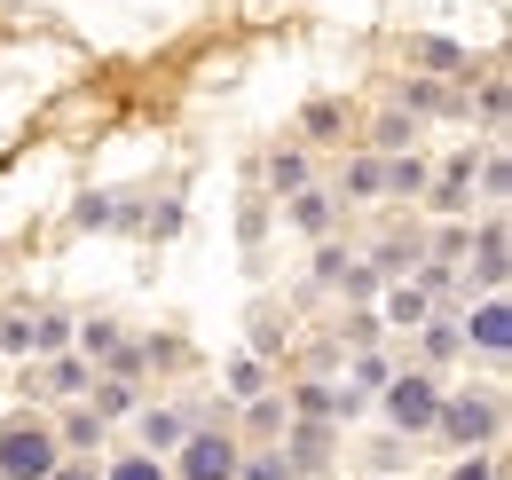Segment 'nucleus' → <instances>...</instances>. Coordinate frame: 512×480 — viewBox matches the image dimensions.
Wrapping results in <instances>:
<instances>
[{"mask_svg":"<svg viewBox=\"0 0 512 480\" xmlns=\"http://www.w3.org/2000/svg\"><path fill=\"white\" fill-rule=\"evenodd\" d=\"M0 473L8 480H48L56 473V433L32 418H16L8 433H0Z\"/></svg>","mask_w":512,"mask_h":480,"instance_id":"f257e3e1","label":"nucleus"},{"mask_svg":"<svg viewBox=\"0 0 512 480\" xmlns=\"http://www.w3.org/2000/svg\"><path fill=\"white\" fill-rule=\"evenodd\" d=\"M386 410H394V425H402V433H434L442 394H434V378H426V370H410V378H394V386H386Z\"/></svg>","mask_w":512,"mask_h":480,"instance_id":"f03ea898","label":"nucleus"},{"mask_svg":"<svg viewBox=\"0 0 512 480\" xmlns=\"http://www.w3.org/2000/svg\"><path fill=\"white\" fill-rule=\"evenodd\" d=\"M182 473L190 480H237V441H229V433H190Z\"/></svg>","mask_w":512,"mask_h":480,"instance_id":"7ed1b4c3","label":"nucleus"},{"mask_svg":"<svg viewBox=\"0 0 512 480\" xmlns=\"http://www.w3.org/2000/svg\"><path fill=\"white\" fill-rule=\"evenodd\" d=\"M434 425H442L449 441H489V433H497V402H473V394H465V402H442Z\"/></svg>","mask_w":512,"mask_h":480,"instance_id":"20e7f679","label":"nucleus"},{"mask_svg":"<svg viewBox=\"0 0 512 480\" xmlns=\"http://www.w3.org/2000/svg\"><path fill=\"white\" fill-rule=\"evenodd\" d=\"M465 339H473L481 355H505V339H512V307H505V300H481V307H473V323H465Z\"/></svg>","mask_w":512,"mask_h":480,"instance_id":"39448f33","label":"nucleus"},{"mask_svg":"<svg viewBox=\"0 0 512 480\" xmlns=\"http://www.w3.org/2000/svg\"><path fill=\"white\" fill-rule=\"evenodd\" d=\"M142 441H150V457L174 449V441H182V418H174V410H150V418H142Z\"/></svg>","mask_w":512,"mask_h":480,"instance_id":"423d86ee","label":"nucleus"},{"mask_svg":"<svg viewBox=\"0 0 512 480\" xmlns=\"http://www.w3.org/2000/svg\"><path fill=\"white\" fill-rule=\"evenodd\" d=\"M347 189H355V197H371V189H386V166H379V158H355V174H347Z\"/></svg>","mask_w":512,"mask_h":480,"instance_id":"0eeeda50","label":"nucleus"},{"mask_svg":"<svg viewBox=\"0 0 512 480\" xmlns=\"http://www.w3.org/2000/svg\"><path fill=\"white\" fill-rule=\"evenodd\" d=\"M481 276H489V284L505 276V229H489V237H481Z\"/></svg>","mask_w":512,"mask_h":480,"instance_id":"6e6552de","label":"nucleus"},{"mask_svg":"<svg viewBox=\"0 0 512 480\" xmlns=\"http://www.w3.org/2000/svg\"><path fill=\"white\" fill-rule=\"evenodd\" d=\"M111 480H166L158 457H127V465H111Z\"/></svg>","mask_w":512,"mask_h":480,"instance_id":"1a4fd4ad","label":"nucleus"},{"mask_svg":"<svg viewBox=\"0 0 512 480\" xmlns=\"http://www.w3.org/2000/svg\"><path fill=\"white\" fill-rule=\"evenodd\" d=\"M394 323H426V292H394Z\"/></svg>","mask_w":512,"mask_h":480,"instance_id":"9d476101","label":"nucleus"},{"mask_svg":"<svg viewBox=\"0 0 512 480\" xmlns=\"http://www.w3.org/2000/svg\"><path fill=\"white\" fill-rule=\"evenodd\" d=\"M426 63H434V71H457V63H465V56H457L449 40H426Z\"/></svg>","mask_w":512,"mask_h":480,"instance_id":"9b49d317","label":"nucleus"},{"mask_svg":"<svg viewBox=\"0 0 512 480\" xmlns=\"http://www.w3.org/2000/svg\"><path fill=\"white\" fill-rule=\"evenodd\" d=\"M237 480H284V457H260V465H245Z\"/></svg>","mask_w":512,"mask_h":480,"instance_id":"f8f14e48","label":"nucleus"},{"mask_svg":"<svg viewBox=\"0 0 512 480\" xmlns=\"http://www.w3.org/2000/svg\"><path fill=\"white\" fill-rule=\"evenodd\" d=\"M48 480H95V473H87V465H71V473H48Z\"/></svg>","mask_w":512,"mask_h":480,"instance_id":"ddd939ff","label":"nucleus"},{"mask_svg":"<svg viewBox=\"0 0 512 480\" xmlns=\"http://www.w3.org/2000/svg\"><path fill=\"white\" fill-rule=\"evenodd\" d=\"M457 480H489V465H465V473H457Z\"/></svg>","mask_w":512,"mask_h":480,"instance_id":"4468645a","label":"nucleus"}]
</instances>
